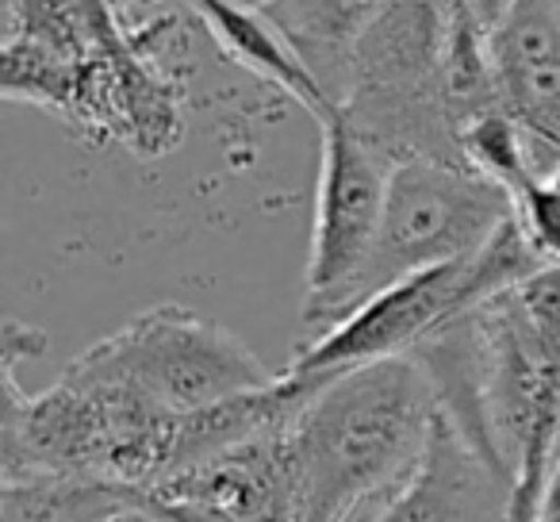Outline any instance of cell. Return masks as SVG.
<instances>
[{"mask_svg":"<svg viewBox=\"0 0 560 522\" xmlns=\"http://www.w3.org/2000/svg\"><path fill=\"white\" fill-rule=\"evenodd\" d=\"M438 415L434 388L411 358L307 381L289 422L296 519L361 522L411 476Z\"/></svg>","mask_w":560,"mask_h":522,"instance_id":"2","label":"cell"},{"mask_svg":"<svg viewBox=\"0 0 560 522\" xmlns=\"http://www.w3.org/2000/svg\"><path fill=\"white\" fill-rule=\"evenodd\" d=\"M131 24L116 4H0V96L55 112L89 142L162 158L185 139V89L162 58L180 12Z\"/></svg>","mask_w":560,"mask_h":522,"instance_id":"1","label":"cell"},{"mask_svg":"<svg viewBox=\"0 0 560 522\" xmlns=\"http://www.w3.org/2000/svg\"><path fill=\"white\" fill-rule=\"evenodd\" d=\"M139 511V496L85 476H0V522H112Z\"/></svg>","mask_w":560,"mask_h":522,"instance_id":"14","label":"cell"},{"mask_svg":"<svg viewBox=\"0 0 560 522\" xmlns=\"http://www.w3.org/2000/svg\"><path fill=\"white\" fill-rule=\"evenodd\" d=\"M442 93L445 112L457 142L476 124L499 116L503 96H499L495 58H491L488 35V4H445V35H442ZM465 154V150H460Z\"/></svg>","mask_w":560,"mask_h":522,"instance_id":"12","label":"cell"},{"mask_svg":"<svg viewBox=\"0 0 560 522\" xmlns=\"http://www.w3.org/2000/svg\"><path fill=\"white\" fill-rule=\"evenodd\" d=\"M70 366L165 419L257 396L280 381L238 335L180 304L147 308Z\"/></svg>","mask_w":560,"mask_h":522,"instance_id":"3","label":"cell"},{"mask_svg":"<svg viewBox=\"0 0 560 522\" xmlns=\"http://www.w3.org/2000/svg\"><path fill=\"white\" fill-rule=\"evenodd\" d=\"M488 35L503 108L545 177L560 165V4H488Z\"/></svg>","mask_w":560,"mask_h":522,"instance_id":"9","label":"cell"},{"mask_svg":"<svg viewBox=\"0 0 560 522\" xmlns=\"http://www.w3.org/2000/svg\"><path fill=\"white\" fill-rule=\"evenodd\" d=\"M261 9L296 47L335 112L342 108L353 50L381 4H261Z\"/></svg>","mask_w":560,"mask_h":522,"instance_id":"13","label":"cell"},{"mask_svg":"<svg viewBox=\"0 0 560 522\" xmlns=\"http://www.w3.org/2000/svg\"><path fill=\"white\" fill-rule=\"evenodd\" d=\"M514 219V196L480 173L442 162H399L392 170L376 246L346 297L338 327L392 285L472 262Z\"/></svg>","mask_w":560,"mask_h":522,"instance_id":"6","label":"cell"},{"mask_svg":"<svg viewBox=\"0 0 560 522\" xmlns=\"http://www.w3.org/2000/svg\"><path fill=\"white\" fill-rule=\"evenodd\" d=\"M319 127L323 162L304 297V330L312 335V343L338 327L346 297L376 246L392 170H396V162L376 150L342 112L327 116Z\"/></svg>","mask_w":560,"mask_h":522,"instance_id":"7","label":"cell"},{"mask_svg":"<svg viewBox=\"0 0 560 522\" xmlns=\"http://www.w3.org/2000/svg\"><path fill=\"white\" fill-rule=\"evenodd\" d=\"M196 20L208 27L211 39L223 47L226 58L249 70L254 78L277 85L284 96L307 108V116H315L323 124L327 116H335V104L323 93V85L315 81V73L304 66V58L296 55L284 32L265 16L261 4H192Z\"/></svg>","mask_w":560,"mask_h":522,"instance_id":"11","label":"cell"},{"mask_svg":"<svg viewBox=\"0 0 560 522\" xmlns=\"http://www.w3.org/2000/svg\"><path fill=\"white\" fill-rule=\"evenodd\" d=\"M514 484L445 415L404 484L361 522H506Z\"/></svg>","mask_w":560,"mask_h":522,"instance_id":"10","label":"cell"},{"mask_svg":"<svg viewBox=\"0 0 560 522\" xmlns=\"http://www.w3.org/2000/svg\"><path fill=\"white\" fill-rule=\"evenodd\" d=\"M445 4H381L361 32L342 116L392 162L468 170L442 93Z\"/></svg>","mask_w":560,"mask_h":522,"instance_id":"4","label":"cell"},{"mask_svg":"<svg viewBox=\"0 0 560 522\" xmlns=\"http://www.w3.org/2000/svg\"><path fill=\"white\" fill-rule=\"evenodd\" d=\"M47 353V335L32 323H20L16 315L4 320V330H0V361L4 369H16L24 358H43Z\"/></svg>","mask_w":560,"mask_h":522,"instance_id":"15","label":"cell"},{"mask_svg":"<svg viewBox=\"0 0 560 522\" xmlns=\"http://www.w3.org/2000/svg\"><path fill=\"white\" fill-rule=\"evenodd\" d=\"M116 522H158V519H150V514H147V511H142V507H139V511H127V514H119Z\"/></svg>","mask_w":560,"mask_h":522,"instance_id":"17","label":"cell"},{"mask_svg":"<svg viewBox=\"0 0 560 522\" xmlns=\"http://www.w3.org/2000/svg\"><path fill=\"white\" fill-rule=\"evenodd\" d=\"M534 522H560V465H557V473H552L549 488H545L541 507H537V519Z\"/></svg>","mask_w":560,"mask_h":522,"instance_id":"16","label":"cell"},{"mask_svg":"<svg viewBox=\"0 0 560 522\" xmlns=\"http://www.w3.org/2000/svg\"><path fill=\"white\" fill-rule=\"evenodd\" d=\"M549 262L537 254L522 223L514 219L472 262L430 269V274H419L404 285H392L381 297L369 300L365 308H358L327 338L300 346L284 376L315 381V376H335L346 373V369L376 366V361L411 358L445 323L518 289L526 277H534Z\"/></svg>","mask_w":560,"mask_h":522,"instance_id":"5","label":"cell"},{"mask_svg":"<svg viewBox=\"0 0 560 522\" xmlns=\"http://www.w3.org/2000/svg\"><path fill=\"white\" fill-rule=\"evenodd\" d=\"M289 422L180 468L139 499L180 507L211 522H300Z\"/></svg>","mask_w":560,"mask_h":522,"instance_id":"8","label":"cell"}]
</instances>
